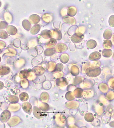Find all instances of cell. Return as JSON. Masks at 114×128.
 <instances>
[{
	"label": "cell",
	"mask_w": 114,
	"mask_h": 128,
	"mask_svg": "<svg viewBox=\"0 0 114 128\" xmlns=\"http://www.w3.org/2000/svg\"><path fill=\"white\" fill-rule=\"evenodd\" d=\"M22 108L23 110L27 114H30L32 111V106L28 102L24 103L22 105Z\"/></svg>",
	"instance_id": "2"
},
{
	"label": "cell",
	"mask_w": 114,
	"mask_h": 128,
	"mask_svg": "<svg viewBox=\"0 0 114 128\" xmlns=\"http://www.w3.org/2000/svg\"><path fill=\"white\" fill-rule=\"evenodd\" d=\"M8 100L10 103L14 104L17 103L19 101V98L17 96L15 95H11L8 98Z\"/></svg>",
	"instance_id": "4"
},
{
	"label": "cell",
	"mask_w": 114,
	"mask_h": 128,
	"mask_svg": "<svg viewBox=\"0 0 114 128\" xmlns=\"http://www.w3.org/2000/svg\"><path fill=\"white\" fill-rule=\"evenodd\" d=\"M10 69L9 67L5 66L0 67V76L6 75L10 72Z\"/></svg>",
	"instance_id": "3"
},
{
	"label": "cell",
	"mask_w": 114,
	"mask_h": 128,
	"mask_svg": "<svg viewBox=\"0 0 114 128\" xmlns=\"http://www.w3.org/2000/svg\"><path fill=\"white\" fill-rule=\"evenodd\" d=\"M11 114L10 111L5 110L4 111L0 116V120L2 123L8 122L11 118Z\"/></svg>",
	"instance_id": "1"
},
{
	"label": "cell",
	"mask_w": 114,
	"mask_h": 128,
	"mask_svg": "<svg viewBox=\"0 0 114 128\" xmlns=\"http://www.w3.org/2000/svg\"><path fill=\"white\" fill-rule=\"evenodd\" d=\"M4 86V84L2 81H0V90H2Z\"/></svg>",
	"instance_id": "6"
},
{
	"label": "cell",
	"mask_w": 114,
	"mask_h": 128,
	"mask_svg": "<svg viewBox=\"0 0 114 128\" xmlns=\"http://www.w3.org/2000/svg\"><path fill=\"white\" fill-rule=\"evenodd\" d=\"M20 100L22 102L26 101L28 99V95L25 92H23L19 95Z\"/></svg>",
	"instance_id": "5"
}]
</instances>
